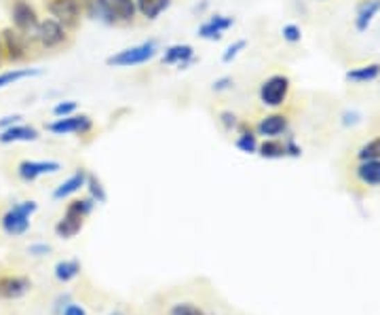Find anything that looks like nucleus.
<instances>
[{"label": "nucleus", "instance_id": "obj_1", "mask_svg": "<svg viewBox=\"0 0 380 315\" xmlns=\"http://www.w3.org/2000/svg\"><path fill=\"white\" fill-rule=\"evenodd\" d=\"M38 212V203L34 199H24L13 203L7 212L0 216V231L5 237L19 239L32 227V216Z\"/></svg>", "mask_w": 380, "mask_h": 315}, {"label": "nucleus", "instance_id": "obj_2", "mask_svg": "<svg viewBox=\"0 0 380 315\" xmlns=\"http://www.w3.org/2000/svg\"><path fill=\"white\" fill-rule=\"evenodd\" d=\"M93 205H95V201L91 197L70 201L68 207H66V212H64V216L56 225V235L60 239L76 237L81 233L83 225H85V218L93 212Z\"/></svg>", "mask_w": 380, "mask_h": 315}, {"label": "nucleus", "instance_id": "obj_3", "mask_svg": "<svg viewBox=\"0 0 380 315\" xmlns=\"http://www.w3.org/2000/svg\"><path fill=\"white\" fill-rule=\"evenodd\" d=\"M158 54V47H156V40H146L142 45H133V47H127L119 54L110 56L106 60L108 66H115V68H131V66H142L146 62H150L152 58H156Z\"/></svg>", "mask_w": 380, "mask_h": 315}, {"label": "nucleus", "instance_id": "obj_4", "mask_svg": "<svg viewBox=\"0 0 380 315\" xmlns=\"http://www.w3.org/2000/svg\"><path fill=\"white\" fill-rule=\"evenodd\" d=\"M34 290V280L19 271H0V302H17Z\"/></svg>", "mask_w": 380, "mask_h": 315}, {"label": "nucleus", "instance_id": "obj_5", "mask_svg": "<svg viewBox=\"0 0 380 315\" xmlns=\"http://www.w3.org/2000/svg\"><path fill=\"white\" fill-rule=\"evenodd\" d=\"M290 93V79L286 74H273L260 85V102L268 108H277Z\"/></svg>", "mask_w": 380, "mask_h": 315}, {"label": "nucleus", "instance_id": "obj_6", "mask_svg": "<svg viewBox=\"0 0 380 315\" xmlns=\"http://www.w3.org/2000/svg\"><path fill=\"white\" fill-rule=\"evenodd\" d=\"M68 34H66V28L58 22V19H42L34 32V40L42 47V49H58L66 42Z\"/></svg>", "mask_w": 380, "mask_h": 315}, {"label": "nucleus", "instance_id": "obj_7", "mask_svg": "<svg viewBox=\"0 0 380 315\" xmlns=\"http://www.w3.org/2000/svg\"><path fill=\"white\" fill-rule=\"evenodd\" d=\"M11 19H13L15 30H19L26 38H30V36L34 38V32H36L40 19L28 0H15L13 9H11Z\"/></svg>", "mask_w": 380, "mask_h": 315}, {"label": "nucleus", "instance_id": "obj_8", "mask_svg": "<svg viewBox=\"0 0 380 315\" xmlns=\"http://www.w3.org/2000/svg\"><path fill=\"white\" fill-rule=\"evenodd\" d=\"M62 170V163L60 161H53V159H40V161H34V159H24L17 163V176L19 180L24 182H34L42 176H51V174H58Z\"/></svg>", "mask_w": 380, "mask_h": 315}, {"label": "nucleus", "instance_id": "obj_9", "mask_svg": "<svg viewBox=\"0 0 380 315\" xmlns=\"http://www.w3.org/2000/svg\"><path fill=\"white\" fill-rule=\"evenodd\" d=\"M93 127V121L91 117L87 115H68V117H60L58 121H53L47 125V129L51 134H56V136H70V134H89Z\"/></svg>", "mask_w": 380, "mask_h": 315}, {"label": "nucleus", "instance_id": "obj_10", "mask_svg": "<svg viewBox=\"0 0 380 315\" xmlns=\"http://www.w3.org/2000/svg\"><path fill=\"white\" fill-rule=\"evenodd\" d=\"M49 11L53 19H58L64 28H76L81 22L83 7L76 0H49Z\"/></svg>", "mask_w": 380, "mask_h": 315}, {"label": "nucleus", "instance_id": "obj_11", "mask_svg": "<svg viewBox=\"0 0 380 315\" xmlns=\"http://www.w3.org/2000/svg\"><path fill=\"white\" fill-rule=\"evenodd\" d=\"M3 49H5V58L9 62H19L28 56V38L13 28H7L3 32Z\"/></svg>", "mask_w": 380, "mask_h": 315}, {"label": "nucleus", "instance_id": "obj_12", "mask_svg": "<svg viewBox=\"0 0 380 315\" xmlns=\"http://www.w3.org/2000/svg\"><path fill=\"white\" fill-rule=\"evenodd\" d=\"M235 26V19L229 17V15H213L209 22H205L201 28H199V36L205 38V40H220L222 34Z\"/></svg>", "mask_w": 380, "mask_h": 315}, {"label": "nucleus", "instance_id": "obj_13", "mask_svg": "<svg viewBox=\"0 0 380 315\" xmlns=\"http://www.w3.org/2000/svg\"><path fill=\"white\" fill-rule=\"evenodd\" d=\"M163 315H209L207 309L192 298H172L163 307Z\"/></svg>", "mask_w": 380, "mask_h": 315}, {"label": "nucleus", "instance_id": "obj_14", "mask_svg": "<svg viewBox=\"0 0 380 315\" xmlns=\"http://www.w3.org/2000/svg\"><path fill=\"white\" fill-rule=\"evenodd\" d=\"M40 134L36 127L32 125H24V123H17V125H11L7 129H3L0 134V144H15V142H34L38 140Z\"/></svg>", "mask_w": 380, "mask_h": 315}, {"label": "nucleus", "instance_id": "obj_15", "mask_svg": "<svg viewBox=\"0 0 380 315\" xmlns=\"http://www.w3.org/2000/svg\"><path fill=\"white\" fill-rule=\"evenodd\" d=\"M195 58V49L190 45H172L165 49V54H163V64H167V66H188Z\"/></svg>", "mask_w": 380, "mask_h": 315}, {"label": "nucleus", "instance_id": "obj_16", "mask_svg": "<svg viewBox=\"0 0 380 315\" xmlns=\"http://www.w3.org/2000/svg\"><path fill=\"white\" fill-rule=\"evenodd\" d=\"M87 178H89V174L85 170H76L66 182H62L56 191H53V201H62V199H68L74 193H79L83 186H87Z\"/></svg>", "mask_w": 380, "mask_h": 315}, {"label": "nucleus", "instance_id": "obj_17", "mask_svg": "<svg viewBox=\"0 0 380 315\" xmlns=\"http://www.w3.org/2000/svg\"><path fill=\"white\" fill-rule=\"evenodd\" d=\"M81 275V262L76 258H62L56 267H53V277L58 280V284L68 286Z\"/></svg>", "mask_w": 380, "mask_h": 315}, {"label": "nucleus", "instance_id": "obj_18", "mask_svg": "<svg viewBox=\"0 0 380 315\" xmlns=\"http://www.w3.org/2000/svg\"><path fill=\"white\" fill-rule=\"evenodd\" d=\"M256 131L260 136H264V138H277V136L288 131V117H283V115H268V117H264L258 123Z\"/></svg>", "mask_w": 380, "mask_h": 315}, {"label": "nucleus", "instance_id": "obj_19", "mask_svg": "<svg viewBox=\"0 0 380 315\" xmlns=\"http://www.w3.org/2000/svg\"><path fill=\"white\" fill-rule=\"evenodd\" d=\"M87 13H89V17H93V19L106 24V26L119 24L117 17H115V11H113V7H110V3H108V0H89Z\"/></svg>", "mask_w": 380, "mask_h": 315}, {"label": "nucleus", "instance_id": "obj_20", "mask_svg": "<svg viewBox=\"0 0 380 315\" xmlns=\"http://www.w3.org/2000/svg\"><path fill=\"white\" fill-rule=\"evenodd\" d=\"M355 176L365 186H380V159L361 161L355 170Z\"/></svg>", "mask_w": 380, "mask_h": 315}, {"label": "nucleus", "instance_id": "obj_21", "mask_svg": "<svg viewBox=\"0 0 380 315\" xmlns=\"http://www.w3.org/2000/svg\"><path fill=\"white\" fill-rule=\"evenodd\" d=\"M172 5V0H135L138 13H142L146 19H156L160 13H165Z\"/></svg>", "mask_w": 380, "mask_h": 315}, {"label": "nucleus", "instance_id": "obj_22", "mask_svg": "<svg viewBox=\"0 0 380 315\" xmlns=\"http://www.w3.org/2000/svg\"><path fill=\"white\" fill-rule=\"evenodd\" d=\"M42 74L44 72L40 68H13V70H7V72L0 74V89L15 85L24 79H34V76H42Z\"/></svg>", "mask_w": 380, "mask_h": 315}, {"label": "nucleus", "instance_id": "obj_23", "mask_svg": "<svg viewBox=\"0 0 380 315\" xmlns=\"http://www.w3.org/2000/svg\"><path fill=\"white\" fill-rule=\"evenodd\" d=\"M115 11V17L117 22L121 24H129L135 19V13H138V7H135V0H108Z\"/></svg>", "mask_w": 380, "mask_h": 315}, {"label": "nucleus", "instance_id": "obj_24", "mask_svg": "<svg viewBox=\"0 0 380 315\" xmlns=\"http://www.w3.org/2000/svg\"><path fill=\"white\" fill-rule=\"evenodd\" d=\"M258 154L264 156V159H281V156H286V142L268 138L262 144H258Z\"/></svg>", "mask_w": 380, "mask_h": 315}, {"label": "nucleus", "instance_id": "obj_25", "mask_svg": "<svg viewBox=\"0 0 380 315\" xmlns=\"http://www.w3.org/2000/svg\"><path fill=\"white\" fill-rule=\"evenodd\" d=\"M378 76H380V64H367V66L347 72V81H351V83H370Z\"/></svg>", "mask_w": 380, "mask_h": 315}, {"label": "nucleus", "instance_id": "obj_26", "mask_svg": "<svg viewBox=\"0 0 380 315\" xmlns=\"http://www.w3.org/2000/svg\"><path fill=\"white\" fill-rule=\"evenodd\" d=\"M378 11H380V0H367V3L361 7V11H359L357 19H355L357 30H359V32H365V30H367V26L372 24L374 15H376Z\"/></svg>", "mask_w": 380, "mask_h": 315}, {"label": "nucleus", "instance_id": "obj_27", "mask_svg": "<svg viewBox=\"0 0 380 315\" xmlns=\"http://www.w3.org/2000/svg\"><path fill=\"white\" fill-rule=\"evenodd\" d=\"M235 146H237L241 152H247V154H254V152H258V140H256L254 131H251V129L247 131L245 127H241V136L237 138Z\"/></svg>", "mask_w": 380, "mask_h": 315}, {"label": "nucleus", "instance_id": "obj_28", "mask_svg": "<svg viewBox=\"0 0 380 315\" xmlns=\"http://www.w3.org/2000/svg\"><path fill=\"white\" fill-rule=\"evenodd\" d=\"M357 156H359V161H376V159H380V136L370 140V142H365L359 148Z\"/></svg>", "mask_w": 380, "mask_h": 315}, {"label": "nucleus", "instance_id": "obj_29", "mask_svg": "<svg viewBox=\"0 0 380 315\" xmlns=\"http://www.w3.org/2000/svg\"><path fill=\"white\" fill-rule=\"evenodd\" d=\"M245 47H247V40H245V38L235 40L233 45H229V47H226V51L222 54V62H224V64H231V62H233V60L241 54V51H243Z\"/></svg>", "mask_w": 380, "mask_h": 315}, {"label": "nucleus", "instance_id": "obj_30", "mask_svg": "<svg viewBox=\"0 0 380 315\" xmlns=\"http://www.w3.org/2000/svg\"><path fill=\"white\" fill-rule=\"evenodd\" d=\"M87 188H89V193H91V199H93L95 203H104V201H106L104 186H101V182H99L95 176H89V178H87Z\"/></svg>", "mask_w": 380, "mask_h": 315}, {"label": "nucleus", "instance_id": "obj_31", "mask_svg": "<svg viewBox=\"0 0 380 315\" xmlns=\"http://www.w3.org/2000/svg\"><path fill=\"white\" fill-rule=\"evenodd\" d=\"M51 245L49 243H44V241H34V243H30L28 248H26V254L30 256V258H47L49 254H51Z\"/></svg>", "mask_w": 380, "mask_h": 315}, {"label": "nucleus", "instance_id": "obj_32", "mask_svg": "<svg viewBox=\"0 0 380 315\" xmlns=\"http://www.w3.org/2000/svg\"><path fill=\"white\" fill-rule=\"evenodd\" d=\"M60 315H89V311H87V307L83 302L68 300L66 305L60 307Z\"/></svg>", "mask_w": 380, "mask_h": 315}, {"label": "nucleus", "instance_id": "obj_33", "mask_svg": "<svg viewBox=\"0 0 380 315\" xmlns=\"http://www.w3.org/2000/svg\"><path fill=\"white\" fill-rule=\"evenodd\" d=\"M76 108H79V104L76 102H72V99H68V102H60L56 108H53V115H56L58 119L60 117H68V115H74L76 113Z\"/></svg>", "mask_w": 380, "mask_h": 315}, {"label": "nucleus", "instance_id": "obj_34", "mask_svg": "<svg viewBox=\"0 0 380 315\" xmlns=\"http://www.w3.org/2000/svg\"><path fill=\"white\" fill-rule=\"evenodd\" d=\"M281 34H283V38H286L288 42H298V40L302 38V32H300V28H298L296 24H288V26H283Z\"/></svg>", "mask_w": 380, "mask_h": 315}, {"label": "nucleus", "instance_id": "obj_35", "mask_svg": "<svg viewBox=\"0 0 380 315\" xmlns=\"http://www.w3.org/2000/svg\"><path fill=\"white\" fill-rule=\"evenodd\" d=\"M220 123L226 131H233L237 127V115L231 111H224V113H220Z\"/></svg>", "mask_w": 380, "mask_h": 315}, {"label": "nucleus", "instance_id": "obj_36", "mask_svg": "<svg viewBox=\"0 0 380 315\" xmlns=\"http://www.w3.org/2000/svg\"><path fill=\"white\" fill-rule=\"evenodd\" d=\"M211 89L213 91H229V89H233V79L231 76H220V79H215L213 81V85H211Z\"/></svg>", "mask_w": 380, "mask_h": 315}, {"label": "nucleus", "instance_id": "obj_37", "mask_svg": "<svg viewBox=\"0 0 380 315\" xmlns=\"http://www.w3.org/2000/svg\"><path fill=\"white\" fill-rule=\"evenodd\" d=\"M22 121V115H9V117H3L0 119V129H7L11 125H17Z\"/></svg>", "mask_w": 380, "mask_h": 315}, {"label": "nucleus", "instance_id": "obj_38", "mask_svg": "<svg viewBox=\"0 0 380 315\" xmlns=\"http://www.w3.org/2000/svg\"><path fill=\"white\" fill-rule=\"evenodd\" d=\"M5 60V49H3V38H0V64Z\"/></svg>", "mask_w": 380, "mask_h": 315}, {"label": "nucleus", "instance_id": "obj_39", "mask_svg": "<svg viewBox=\"0 0 380 315\" xmlns=\"http://www.w3.org/2000/svg\"><path fill=\"white\" fill-rule=\"evenodd\" d=\"M76 3H79V5H81L85 11H87V7H89V0H76Z\"/></svg>", "mask_w": 380, "mask_h": 315}, {"label": "nucleus", "instance_id": "obj_40", "mask_svg": "<svg viewBox=\"0 0 380 315\" xmlns=\"http://www.w3.org/2000/svg\"><path fill=\"white\" fill-rule=\"evenodd\" d=\"M0 315H3V313H0Z\"/></svg>", "mask_w": 380, "mask_h": 315}]
</instances>
